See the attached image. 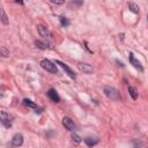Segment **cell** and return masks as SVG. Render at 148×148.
<instances>
[{
  "label": "cell",
  "instance_id": "6da1fadb",
  "mask_svg": "<svg viewBox=\"0 0 148 148\" xmlns=\"http://www.w3.org/2000/svg\"><path fill=\"white\" fill-rule=\"evenodd\" d=\"M40 66L46 71V72H50L52 74H57L58 73V68H57V65L54 62H52L51 60L49 59H43L40 61Z\"/></svg>",
  "mask_w": 148,
  "mask_h": 148
},
{
  "label": "cell",
  "instance_id": "7a4b0ae2",
  "mask_svg": "<svg viewBox=\"0 0 148 148\" xmlns=\"http://www.w3.org/2000/svg\"><path fill=\"white\" fill-rule=\"evenodd\" d=\"M104 94L106 97L111 98V99H119L120 98V95L118 92V90L113 87H105L104 88Z\"/></svg>",
  "mask_w": 148,
  "mask_h": 148
},
{
  "label": "cell",
  "instance_id": "3957f363",
  "mask_svg": "<svg viewBox=\"0 0 148 148\" xmlns=\"http://www.w3.org/2000/svg\"><path fill=\"white\" fill-rule=\"evenodd\" d=\"M0 114H1V123H2V125L5 127H7V128L10 127L12 126V120H13L12 116H9V113H7L5 110H2L0 112Z\"/></svg>",
  "mask_w": 148,
  "mask_h": 148
},
{
  "label": "cell",
  "instance_id": "277c9868",
  "mask_svg": "<svg viewBox=\"0 0 148 148\" xmlns=\"http://www.w3.org/2000/svg\"><path fill=\"white\" fill-rule=\"evenodd\" d=\"M37 30H38L39 35L42 37H44V38H51V36H52L51 32H50V30L45 25H43V24H38L37 25Z\"/></svg>",
  "mask_w": 148,
  "mask_h": 148
},
{
  "label": "cell",
  "instance_id": "5b68a950",
  "mask_svg": "<svg viewBox=\"0 0 148 148\" xmlns=\"http://www.w3.org/2000/svg\"><path fill=\"white\" fill-rule=\"evenodd\" d=\"M56 64H57V65H60V67H61V68H62V69L68 74V76H69L71 79H75V77H76L75 73H74V72H73V71H72V69H71L66 64H64V62H61V61H59V60H57V61H56Z\"/></svg>",
  "mask_w": 148,
  "mask_h": 148
},
{
  "label": "cell",
  "instance_id": "8992f818",
  "mask_svg": "<svg viewBox=\"0 0 148 148\" xmlns=\"http://www.w3.org/2000/svg\"><path fill=\"white\" fill-rule=\"evenodd\" d=\"M128 60H130V62H131V65H133V67H135L136 69H139V71H142L143 68H142V65H141V62L134 57V54L133 53H130V56H128Z\"/></svg>",
  "mask_w": 148,
  "mask_h": 148
},
{
  "label": "cell",
  "instance_id": "52a82bcc",
  "mask_svg": "<svg viewBox=\"0 0 148 148\" xmlns=\"http://www.w3.org/2000/svg\"><path fill=\"white\" fill-rule=\"evenodd\" d=\"M77 68H79L81 72L86 73V74L92 73V67H91L89 64H86V62H79V64H77Z\"/></svg>",
  "mask_w": 148,
  "mask_h": 148
},
{
  "label": "cell",
  "instance_id": "ba28073f",
  "mask_svg": "<svg viewBox=\"0 0 148 148\" xmlns=\"http://www.w3.org/2000/svg\"><path fill=\"white\" fill-rule=\"evenodd\" d=\"M62 125H64L68 131H74V128H75L74 121H73L69 117H64V118H62Z\"/></svg>",
  "mask_w": 148,
  "mask_h": 148
},
{
  "label": "cell",
  "instance_id": "9c48e42d",
  "mask_svg": "<svg viewBox=\"0 0 148 148\" xmlns=\"http://www.w3.org/2000/svg\"><path fill=\"white\" fill-rule=\"evenodd\" d=\"M22 143H23V135L20 133H16L12 139V145L14 147H20L22 146Z\"/></svg>",
  "mask_w": 148,
  "mask_h": 148
},
{
  "label": "cell",
  "instance_id": "30bf717a",
  "mask_svg": "<svg viewBox=\"0 0 148 148\" xmlns=\"http://www.w3.org/2000/svg\"><path fill=\"white\" fill-rule=\"evenodd\" d=\"M47 96H49V98H50L51 101H53V102H56V103H58V102L60 101V97H59L58 92H57L54 89H50V90L47 91Z\"/></svg>",
  "mask_w": 148,
  "mask_h": 148
},
{
  "label": "cell",
  "instance_id": "8fae6325",
  "mask_svg": "<svg viewBox=\"0 0 148 148\" xmlns=\"http://www.w3.org/2000/svg\"><path fill=\"white\" fill-rule=\"evenodd\" d=\"M23 104L25 105V106H28V108H31V109H35L36 110V112H38V113H40L42 112V109H39L32 101H30V99H27V98H24L23 99Z\"/></svg>",
  "mask_w": 148,
  "mask_h": 148
},
{
  "label": "cell",
  "instance_id": "7c38bea8",
  "mask_svg": "<svg viewBox=\"0 0 148 148\" xmlns=\"http://www.w3.org/2000/svg\"><path fill=\"white\" fill-rule=\"evenodd\" d=\"M98 139L97 138H91V136H88V138H86L84 139V142L87 143V146L88 147H92V146H95L96 143H98Z\"/></svg>",
  "mask_w": 148,
  "mask_h": 148
},
{
  "label": "cell",
  "instance_id": "4fadbf2b",
  "mask_svg": "<svg viewBox=\"0 0 148 148\" xmlns=\"http://www.w3.org/2000/svg\"><path fill=\"white\" fill-rule=\"evenodd\" d=\"M128 92H130V96L135 101L138 98V90L135 87H128Z\"/></svg>",
  "mask_w": 148,
  "mask_h": 148
},
{
  "label": "cell",
  "instance_id": "5bb4252c",
  "mask_svg": "<svg viewBox=\"0 0 148 148\" xmlns=\"http://www.w3.org/2000/svg\"><path fill=\"white\" fill-rule=\"evenodd\" d=\"M128 8L133 12V13H135V14H138L139 13V6L136 5V3H134V2H128Z\"/></svg>",
  "mask_w": 148,
  "mask_h": 148
},
{
  "label": "cell",
  "instance_id": "9a60e30c",
  "mask_svg": "<svg viewBox=\"0 0 148 148\" xmlns=\"http://www.w3.org/2000/svg\"><path fill=\"white\" fill-rule=\"evenodd\" d=\"M0 13H1V22H2L3 24H8V18H7V15H6L3 8L0 9Z\"/></svg>",
  "mask_w": 148,
  "mask_h": 148
},
{
  "label": "cell",
  "instance_id": "2e32d148",
  "mask_svg": "<svg viewBox=\"0 0 148 148\" xmlns=\"http://www.w3.org/2000/svg\"><path fill=\"white\" fill-rule=\"evenodd\" d=\"M35 44H36V46H37L38 49H40V50H46V49H47V45H46L45 43L40 42V40H36Z\"/></svg>",
  "mask_w": 148,
  "mask_h": 148
},
{
  "label": "cell",
  "instance_id": "e0dca14e",
  "mask_svg": "<svg viewBox=\"0 0 148 148\" xmlns=\"http://www.w3.org/2000/svg\"><path fill=\"white\" fill-rule=\"evenodd\" d=\"M72 140H73V142H74L75 145H79V143L82 141V138H80L77 134L73 133V134H72Z\"/></svg>",
  "mask_w": 148,
  "mask_h": 148
},
{
  "label": "cell",
  "instance_id": "ac0fdd59",
  "mask_svg": "<svg viewBox=\"0 0 148 148\" xmlns=\"http://www.w3.org/2000/svg\"><path fill=\"white\" fill-rule=\"evenodd\" d=\"M0 52H1V56L2 57H8L9 56V51L5 46H0Z\"/></svg>",
  "mask_w": 148,
  "mask_h": 148
},
{
  "label": "cell",
  "instance_id": "d6986e66",
  "mask_svg": "<svg viewBox=\"0 0 148 148\" xmlns=\"http://www.w3.org/2000/svg\"><path fill=\"white\" fill-rule=\"evenodd\" d=\"M60 22H61L62 27H67L69 24V21L67 20V17H60Z\"/></svg>",
  "mask_w": 148,
  "mask_h": 148
},
{
  "label": "cell",
  "instance_id": "ffe728a7",
  "mask_svg": "<svg viewBox=\"0 0 148 148\" xmlns=\"http://www.w3.org/2000/svg\"><path fill=\"white\" fill-rule=\"evenodd\" d=\"M81 3H82V2H71V6H74V7H75V6H80Z\"/></svg>",
  "mask_w": 148,
  "mask_h": 148
},
{
  "label": "cell",
  "instance_id": "44dd1931",
  "mask_svg": "<svg viewBox=\"0 0 148 148\" xmlns=\"http://www.w3.org/2000/svg\"><path fill=\"white\" fill-rule=\"evenodd\" d=\"M147 22H148V13H147Z\"/></svg>",
  "mask_w": 148,
  "mask_h": 148
}]
</instances>
